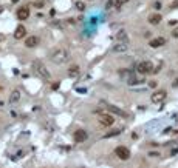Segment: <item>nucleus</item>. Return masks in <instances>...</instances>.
<instances>
[{"label":"nucleus","instance_id":"24","mask_svg":"<svg viewBox=\"0 0 178 168\" xmlns=\"http://www.w3.org/2000/svg\"><path fill=\"white\" fill-rule=\"evenodd\" d=\"M149 156H152V157H158V156H160V154H158V153H150V154H149Z\"/></svg>","mask_w":178,"mask_h":168},{"label":"nucleus","instance_id":"2","mask_svg":"<svg viewBox=\"0 0 178 168\" xmlns=\"http://www.w3.org/2000/svg\"><path fill=\"white\" fill-rule=\"evenodd\" d=\"M33 70H34V73H36L39 77H42V79H50V73L46 71L45 65L41 60H34V62H33Z\"/></svg>","mask_w":178,"mask_h":168},{"label":"nucleus","instance_id":"4","mask_svg":"<svg viewBox=\"0 0 178 168\" xmlns=\"http://www.w3.org/2000/svg\"><path fill=\"white\" fill-rule=\"evenodd\" d=\"M115 154H116V157L121 159V161L130 159V150L126 148V147H116V148H115Z\"/></svg>","mask_w":178,"mask_h":168},{"label":"nucleus","instance_id":"22","mask_svg":"<svg viewBox=\"0 0 178 168\" xmlns=\"http://www.w3.org/2000/svg\"><path fill=\"white\" fill-rule=\"evenodd\" d=\"M171 8H174V9H175V8H178V0H175V2L171 5Z\"/></svg>","mask_w":178,"mask_h":168},{"label":"nucleus","instance_id":"25","mask_svg":"<svg viewBox=\"0 0 178 168\" xmlns=\"http://www.w3.org/2000/svg\"><path fill=\"white\" fill-rule=\"evenodd\" d=\"M150 86H152V88H155V86H156V82H155V80H152V82H150Z\"/></svg>","mask_w":178,"mask_h":168},{"label":"nucleus","instance_id":"10","mask_svg":"<svg viewBox=\"0 0 178 168\" xmlns=\"http://www.w3.org/2000/svg\"><path fill=\"white\" fill-rule=\"evenodd\" d=\"M37 43H39V37L31 36V37H26L25 46H26V48H34V46H37Z\"/></svg>","mask_w":178,"mask_h":168},{"label":"nucleus","instance_id":"26","mask_svg":"<svg viewBox=\"0 0 178 168\" xmlns=\"http://www.w3.org/2000/svg\"><path fill=\"white\" fill-rule=\"evenodd\" d=\"M175 86H178V79H177V80H175Z\"/></svg>","mask_w":178,"mask_h":168},{"label":"nucleus","instance_id":"16","mask_svg":"<svg viewBox=\"0 0 178 168\" xmlns=\"http://www.w3.org/2000/svg\"><path fill=\"white\" fill-rule=\"evenodd\" d=\"M113 49L115 51H126L127 49V45H126V42H123V43H116V46H113Z\"/></svg>","mask_w":178,"mask_h":168},{"label":"nucleus","instance_id":"5","mask_svg":"<svg viewBox=\"0 0 178 168\" xmlns=\"http://www.w3.org/2000/svg\"><path fill=\"white\" fill-rule=\"evenodd\" d=\"M166 97H167V93H166L164 89H160V91H155V93L150 96V100H152L153 103H161V102H164Z\"/></svg>","mask_w":178,"mask_h":168},{"label":"nucleus","instance_id":"3","mask_svg":"<svg viewBox=\"0 0 178 168\" xmlns=\"http://www.w3.org/2000/svg\"><path fill=\"white\" fill-rule=\"evenodd\" d=\"M136 71H138L139 74H150V73H153V65H152V62H149V60L141 62V63L136 66Z\"/></svg>","mask_w":178,"mask_h":168},{"label":"nucleus","instance_id":"17","mask_svg":"<svg viewBox=\"0 0 178 168\" xmlns=\"http://www.w3.org/2000/svg\"><path fill=\"white\" fill-rule=\"evenodd\" d=\"M75 6H76L79 11H84V9H85V3H84V2H81V0H79V2H76V3H75Z\"/></svg>","mask_w":178,"mask_h":168},{"label":"nucleus","instance_id":"1","mask_svg":"<svg viewBox=\"0 0 178 168\" xmlns=\"http://www.w3.org/2000/svg\"><path fill=\"white\" fill-rule=\"evenodd\" d=\"M68 60V52L64 49V48H57L51 52V62L56 63V65H62Z\"/></svg>","mask_w":178,"mask_h":168},{"label":"nucleus","instance_id":"11","mask_svg":"<svg viewBox=\"0 0 178 168\" xmlns=\"http://www.w3.org/2000/svg\"><path fill=\"white\" fill-rule=\"evenodd\" d=\"M149 45H150L152 48H160V46L166 45V39H164V37H156V39H152Z\"/></svg>","mask_w":178,"mask_h":168},{"label":"nucleus","instance_id":"18","mask_svg":"<svg viewBox=\"0 0 178 168\" xmlns=\"http://www.w3.org/2000/svg\"><path fill=\"white\" fill-rule=\"evenodd\" d=\"M119 133H121V129H113L112 133H107V134H105L104 137H112V136H118Z\"/></svg>","mask_w":178,"mask_h":168},{"label":"nucleus","instance_id":"8","mask_svg":"<svg viewBox=\"0 0 178 168\" xmlns=\"http://www.w3.org/2000/svg\"><path fill=\"white\" fill-rule=\"evenodd\" d=\"M30 17V8L28 6H22L17 9V19L19 20H26Z\"/></svg>","mask_w":178,"mask_h":168},{"label":"nucleus","instance_id":"13","mask_svg":"<svg viewBox=\"0 0 178 168\" xmlns=\"http://www.w3.org/2000/svg\"><path fill=\"white\" fill-rule=\"evenodd\" d=\"M78 74H79V66L78 65H71L70 70H68V76L70 77H76Z\"/></svg>","mask_w":178,"mask_h":168},{"label":"nucleus","instance_id":"15","mask_svg":"<svg viewBox=\"0 0 178 168\" xmlns=\"http://www.w3.org/2000/svg\"><path fill=\"white\" fill-rule=\"evenodd\" d=\"M105 108H107V111L110 110V111H113V113H116V114H119V116H126V113H124V111L118 110V108H116V107H113V105H107Z\"/></svg>","mask_w":178,"mask_h":168},{"label":"nucleus","instance_id":"21","mask_svg":"<svg viewBox=\"0 0 178 168\" xmlns=\"http://www.w3.org/2000/svg\"><path fill=\"white\" fill-rule=\"evenodd\" d=\"M51 88H53V89H57V88H59V82H54V84L51 85Z\"/></svg>","mask_w":178,"mask_h":168},{"label":"nucleus","instance_id":"14","mask_svg":"<svg viewBox=\"0 0 178 168\" xmlns=\"http://www.w3.org/2000/svg\"><path fill=\"white\" fill-rule=\"evenodd\" d=\"M19 99H20V93H19L17 89H14V91H12V94H11V97H9V102H11V103H14V102H17Z\"/></svg>","mask_w":178,"mask_h":168},{"label":"nucleus","instance_id":"19","mask_svg":"<svg viewBox=\"0 0 178 168\" xmlns=\"http://www.w3.org/2000/svg\"><path fill=\"white\" fill-rule=\"evenodd\" d=\"M126 2H129V0H116L115 6H116V8H121V5H123V3H126Z\"/></svg>","mask_w":178,"mask_h":168},{"label":"nucleus","instance_id":"7","mask_svg":"<svg viewBox=\"0 0 178 168\" xmlns=\"http://www.w3.org/2000/svg\"><path fill=\"white\" fill-rule=\"evenodd\" d=\"M87 137H89V133H87L85 129H76V131L73 133V139H75V142H78V143L87 140Z\"/></svg>","mask_w":178,"mask_h":168},{"label":"nucleus","instance_id":"9","mask_svg":"<svg viewBox=\"0 0 178 168\" xmlns=\"http://www.w3.org/2000/svg\"><path fill=\"white\" fill-rule=\"evenodd\" d=\"M26 36V28L23 26V25H19L17 28H16V31H14V39L16 40H20V39H23Z\"/></svg>","mask_w":178,"mask_h":168},{"label":"nucleus","instance_id":"23","mask_svg":"<svg viewBox=\"0 0 178 168\" xmlns=\"http://www.w3.org/2000/svg\"><path fill=\"white\" fill-rule=\"evenodd\" d=\"M172 36H174V37H177V39H178V28H175V30H174V33H172Z\"/></svg>","mask_w":178,"mask_h":168},{"label":"nucleus","instance_id":"6","mask_svg":"<svg viewBox=\"0 0 178 168\" xmlns=\"http://www.w3.org/2000/svg\"><path fill=\"white\" fill-rule=\"evenodd\" d=\"M98 120H99V124L102 126H110V125H113V122H115V119H113L112 114H104V113H99Z\"/></svg>","mask_w":178,"mask_h":168},{"label":"nucleus","instance_id":"12","mask_svg":"<svg viewBox=\"0 0 178 168\" xmlns=\"http://www.w3.org/2000/svg\"><path fill=\"white\" fill-rule=\"evenodd\" d=\"M161 20H163L161 14H150V16H149V23H150V25H158Z\"/></svg>","mask_w":178,"mask_h":168},{"label":"nucleus","instance_id":"20","mask_svg":"<svg viewBox=\"0 0 178 168\" xmlns=\"http://www.w3.org/2000/svg\"><path fill=\"white\" fill-rule=\"evenodd\" d=\"M44 5H45V2H36V3H34L36 8H41V6H44Z\"/></svg>","mask_w":178,"mask_h":168}]
</instances>
